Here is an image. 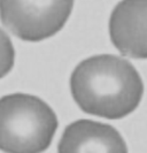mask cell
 Listing matches in <instances>:
<instances>
[{
  "instance_id": "obj_1",
  "label": "cell",
  "mask_w": 147,
  "mask_h": 153,
  "mask_svg": "<svg viewBox=\"0 0 147 153\" xmlns=\"http://www.w3.org/2000/svg\"><path fill=\"white\" fill-rule=\"evenodd\" d=\"M70 91L83 112L117 120L131 114L139 106L144 82L128 60L100 54L78 63L70 76Z\"/></svg>"
},
{
  "instance_id": "obj_2",
  "label": "cell",
  "mask_w": 147,
  "mask_h": 153,
  "mask_svg": "<svg viewBox=\"0 0 147 153\" xmlns=\"http://www.w3.org/2000/svg\"><path fill=\"white\" fill-rule=\"evenodd\" d=\"M59 126L52 107L39 97L12 93L0 98V151L43 153Z\"/></svg>"
},
{
  "instance_id": "obj_3",
  "label": "cell",
  "mask_w": 147,
  "mask_h": 153,
  "mask_svg": "<svg viewBox=\"0 0 147 153\" xmlns=\"http://www.w3.org/2000/svg\"><path fill=\"white\" fill-rule=\"evenodd\" d=\"M75 0H0V21L17 38L41 42L64 27Z\"/></svg>"
},
{
  "instance_id": "obj_4",
  "label": "cell",
  "mask_w": 147,
  "mask_h": 153,
  "mask_svg": "<svg viewBox=\"0 0 147 153\" xmlns=\"http://www.w3.org/2000/svg\"><path fill=\"white\" fill-rule=\"evenodd\" d=\"M113 45L132 59H147V0H122L109 17Z\"/></svg>"
},
{
  "instance_id": "obj_5",
  "label": "cell",
  "mask_w": 147,
  "mask_h": 153,
  "mask_svg": "<svg viewBox=\"0 0 147 153\" xmlns=\"http://www.w3.org/2000/svg\"><path fill=\"white\" fill-rule=\"evenodd\" d=\"M58 153H128V146L113 126L77 120L66 127Z\"/></svg>"
},
{
  "instance_id": "obj_6",
  "label": "cell",
  "mask_w": 147,
  "mask_h": 153,
  "mask_svg": "<svg viewBox=\"0 0 147 153\" xmlns=\"http://www.w3.org/2000/svg\"><path fill=\"white\" fill-rule=\"evenodd\" d=\"M15 63V48L7 33L0 29V79L13 69Z\"/></svg>"
}]
</instances>
